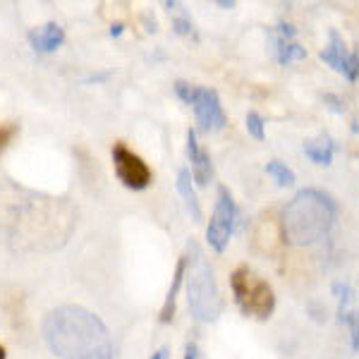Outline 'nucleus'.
Returning a JSON list of instances; mask_svg holds the SVG:
<instances>
[{
    "label": "nucleus",
    "mask_w": 359,
    "mask_h": 359,
    "mask_svg": "<svg viewBox=\"0 0 359 359\" xmlns=\"http://www.w3.org/2000/svg\"><path fill=\"white\" fill-rule=\"evenodd\" d=\"M350 82H357L359 79V55L357 53H350L347 57V74H345Z\"/></svg>",
    "instance_id": "obj_19"
},
{
    "label": "nucleus",
    "mask_w": 359,
    "mask_h": 359,
    "mask_svg": "<svg viewBox=\"0 0 359 359\" xmlns=\"http://www.w3.org/2000/svg\"><path fill=\"white\" fill-rule=\"evenodd\" d=\"M177 192L184 199V206H187V211H189V216H192V221L199 223L201 218H204V213H201L199 196H196L194 187H192V172L184 170V168L177 172Z\"/></svg>",
    "instance_id": "obj_11"
},
{
    "label": "nucleus",
    "mask_w": 359,
    "mask_h": 359,
    "mask_svg": "<svg viewBox=\"0 0 359 359\" xmlns=\"http://www.w3.org/2000/svg\"><path fill=\"white\" fill-rule=\"evenodd\" d=\"M230 285L235 292V302L245 311L247 316H257V318H269L276 309V297L271 285L259 278L254 271H249L247 266L233 271L230 276Z\"/></svg>",
    "instance_id": "obj_4"
},
{
    "label": "nucleus",
    "mask_w": 359,
    "mask_h": 359,
    "mask_svg": "<svg viewBox=\"0 0 359 359\" xmlns=\"http://www.w3.org/2000/svg\"><path fill=\"white\" fill-rule=\"evenodd\" d=\"M0 359H8V352H5L3 345H0Z\"/></svg>",
    "instance_id": "obj_23"
},
{
    "label": "nucleus",
    "mask_w": 359,
    "mask_h": 359,
    "mask_svg": "<svg viewBox=\"0 0 359 359\" xmlns=\"http://www.w3.org/2000/svg\"><path fill=\"white\" fill-rule=\"evenodd\" d=\"M247 132H249V137H254L257 142H264V139H266L264 118L257 111H249L247 113Z\"/></svg>",
    "instance_id": "obj_16"
},
{
    "label": "nucleus",
    "mask_w": 359,
    "mask_h": 359,
    "mask_svg": "<svg viewBox=\"0 0 359 359\" xmlns=\"http://www.w3.org/2000/svg\"><path fill=\"white\" fill-rule=\"evenodd\" d=\"M304 154L309 161H314L316 165H331L333 161V142L331 137L321 135L316 139H309L304 142Z\"/></svg>",
    "instance_id": "obj_13"
},
{
    "label": "nucleus",
    "mask_w": 359,
    "mask_h": 359,
    "mask_svg": "<svg viewBox=\"0 0 359 359\" xmlns=\"http://www.w3.org/2000/svg\"><path fill=\"white\" fill-rule=\"evenodd\" d=\"M347 323H350V335H352V350L359 352V314H350L347 316Z\"/></svg>",
    "instance_id": "obj_18"
},
{
    "label": "nucleus",
    "mask_w": 359,
    "mask_h": 359,
    "mask_svg": "<svg viewBox=\"0 0 359 359\" xmlns=\"http://www.w3.org/2000/svg\"><path fill=\"white\" fill-rule=\"evenodd\" d=\"M43 340L60 359H115L106 323L84 306L50 309L43 318Z\"/></svg>",
    "instance_id": "obj_1"
},
{
    "label": "nucleus",
    "mask_w": 359,
    "mask_h": 359,
    "mask_svg": "<svg viewBox=\"0 0 359 359\" xmlns=\"http://www.w3.org/2000/svg\"><path fill=\"white\" fill-rule=\"evenodd\" d=\"M347 57H350V53H347L345 41L340 39L338 32H331V43H328L326 50H321V60L345 77V74H347Z\"/></svg>",
    "instance_id": "obj_10"
},
{
    "label": "nucleus",
    "mask_w": 359,
    "mask_h": 359,
    "mask_svg": "<svg viewBox=\"0 0 359 359\" xmlns=\"http://www.w3.org/2000/svg\"><path fill=\"white\" fill-rule=\"evenodd\" d=\"M237 216H240V211H237L233 196H230V192L225 187H218V201H216V208H213L211 223H208V228H206V242L213 252L223 254L225 249H228Z\"/></svg>",
    "instance_id": "obj_6"
},
{
    "label": "nucleus",
    "mask_w": 359,
    "mask_h": 359,
    "mask_svg": "<svg viewBox=\"0 0 359 359\" xmlns=\"http://www.w3.org/2000/svg\"><path fill=\"white\" fill-rule=\"evenodd\" d=\"M266 172H269V175L273 177L280 187H290V184H294V172L285 163H280V161H271V163H266Z\"/></svg>",
    "instance_id": "obj_15"
},
{
    "label": "nucleus",
    "mask_w": 359,
    "mask_h": 359,
    "mask_svg": "<svg viewBox=\"0 0 359 359\" xmlns=\"http://www.w3.org/2000/svg\"><path fill=\"white\" fill-rule=\"evenodd\" d=\"M184 280H187L189 309H192L196 321H204V323L216 321V318L223 314V297H221V290H218L216 273H213L206 254L201 252L196 242L189 245Z\"/></svg>",
    "instance_id": "obj_3"
},
{
    "label": "nucleus",
    "mask_w": 359,
    "mask_h": 359,
    "mask_svg": "<svg viewBox=\"0 0 359 359\" xmlns=\"http://www.w3.org/2000/svg\"><path fill=\"white\" fill-rule=\"evenodd\" d=\"M184 273H187V257H180V262L175 266V276H172V283H170V287H168L163 309H161V321L163 323H170L172 316H175V299H177L180 285H182V280H184Z\"/></svg>",
    "instance_id": "obj_12"
},
{
    "label": "nucleus",
    "mask_w": 359,
    "mask_h": 359,
    "mask_svg": "<svg viewBox=\"0 0 359 359\" xmlns=\"http://www.w3.org/2000/svg\"><path fill=\"white\" fill-rule=\"evenodd\" d=\"M151 359H168V350H165V347H161L158 352H154Z\"/></svg>",
    "instance_id": "obj_22"
},
{
    "label": "nucleus",
    "mask_w": 359,
    "mask_h": 359,
    "mask_svg": "<svg viewBox=\"0 0 359 359\" xmlns=\"http://www.w3.org/2000/svg\"><path fill=\"white\" fill-rule=\"evenodd\" d=\"M65 41V32L57 22H46L43 27H36L29 32V43L39 53H53Z\"/></svg>",
    "instance_id": "obj_9"
},
{
    "label": "nucleus",
    "mask_w": 359,
    "mask_h": 359,
    "mask_svg": "<svg viewBox=\"0 0 359 359\" xmlns=\"http://www.w3.org/2000/svg\"><path fill=\"white\" fill-rule=\"evenodd\" d=\"M276 55L280 65H290V62H299L306 57V48H302L294 41H283V39L276 36Z\"/></svg>",
    "instance_id": "obj_14"
},
{
    "label": "nucleus",
    "mask_w": 359,
    "mask_h": 359,
    "mask_svg": "<svg viewBox=\"0 0 359 359\" xmlns=\"http://www.w3.org/2000/svg\"><path fill=\"white\" fill-rule=\"evenodd\" d=\"M184 359H199V347H196V343L184 345Z\"/></svg>",
    "instance_id": "obj_20"
},
{
    "label": "nucleus",
    "mask_w": 359,
    "mask_h": 359,
    "mask_svg": "<svg viewBox=\"0 0 359 359\" xmlns=\"http://www.w3.org/2000/svg\"><path fill=\"white\" fill-rule=\"evenodd\" d=\"M335 221V204L318 189H302L283 211V228L292 245H314Z\"/></svg>",
    "instance_id": "obj_2"
},
{
    "label": "nucleus",
    "mask_w": 359,
    "mask_h": 359,
    "mask_svg": "<svg viewBox=\"0 0 359 359\" xmlns=\"http://www.w3.org/2000/svg\"><path fill=\"white\" fill-rule=\"evenodd\" d=\"M175 32L177 34H189V32H192V25H189L184 17H180V20L175 22Z\"/></svg>",
    "instance_id": "obj_21"
},
{
    "label": "nucleus",
    "mask_w": 359,
    "mask_h": 359,
    "mask_svg": "<svg viewBox=\"0 0 359 359\" xmlns=\"http://www.w3.org/2000/svg\"><path fill=\"white\" fill-rule=\"evenodd\" d=\"M113 168L115 175L120 177V182L125 184L127 189H147L151 184V168L144 163L142 156H137L135 151L125 147L123 142H118L113 147Z\"/></svg>",
    "instance_id": "obj_7"
},
{
    "label": "nucleus",
    "mask_w": 359,
    "mask_h": 359,
    "mask_svg": "<svg viewBox=\"0 0 359 359\" xmlns=\"http://www.w3.org/2000/svg\"><path fill=\"white\" fill-rule=\"evenodd\" d=\"M15 135H17V125L15 123H0V154H3L5 147L13 142Z\"/></svg>",
    "instance_id": "obj_17"
},
{
    "label": "nucleus",
    "mask_w": 359,
    "mask_h": 359,
    "mask_svg": "<svg viewBox=\"0 0 359 359\" xmlns=\"http://www.w3.org/2000/svg\"><path fill=\"white\" fill-rule=\"evenodd\" d=\"M187 156L192 163V180L199 187H206L213 177V163L208 158V154L201 149L199 139H196V130L187 132Z\"/></svg>",
    "instance_id": "obj_8"
},
{
    "label": "nucleus",
    "mask_w": 359,
    "mask_h": 359,
    "mask_svg": "<svg viewBox=\"0 0 359 359\" xmlns=\"http://www.w3.org/2000/svg\"><path fill=\"white\" fill-rule=\"evenodd\" d=\"M175 94L194 108L196 123H199L204 132H221L225 123H228L221 106V98L208 86H192L180 79V82H175Z\"/></svg>",
    "instance_id": "obj_5"
}]
</instances>
